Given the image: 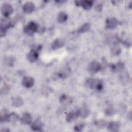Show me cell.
Listing matches in <instances>:
<instances>
[{
    "instance_id": "1",
    "label": "cell",
    "mask_w": 132,
    "mask_h": 132,
    "mask_svg": "<svg viewBox=\"0 0 132 132\" xmlns=\"http://www.w3.org/2000/svg\"><path fill=\"white\" fill-rule=\"evenodd\" d=\"M41 45H37L32 46L30 52L27 55V59L30 62H35L38 58L39 52L41 50Z\"/></svg>"
},
{
    "instance_id": "2",
    "label": "cell",
    "mask_w": 132,
    "mask_h": 132,
    "mask_svg": "<svg viewBox=\"0 0 132 132\" xmlns=\"http://www.w3.org/2000/svg\"><path fill=\"white\" fill-rule=\"evenodd\" d=\"M86 84L90 89L96 91H100L103 88V82L98 79L89 78L86 80Z\"/></svg>"
},
{
    "instance_id": "3",
    "label": "cell",
    "mask_w": 132,
    "mask_h": 132,
    "mask_svg": "<svg viewBox=\"0 0 132 132\" xmlns=\"http://www.w3.org/2000/svg\"><path fill=\"white\" fill-rule=\"evenodd\" d=\"M12 26L11 21L7 18H5L1 20V37H2L5 35L6 30Z\"/></svg>"
},
{
    "instance_id": "4",
    "label": "cell",
    "mask_w": 132,
    "mask_h": 132,
    "mask_svg": "<svg viewBox=\"0 0 132 132\" xmlns=\"http://www.w3.org/2000/svg\"><path fill=\"white\" fill-rule=\"evenodd\" d=\"M38 25L35 22L31 21L24 27V32L28 35H32L38 30Z\"/></svg>"
},
{
    "instance_id": "5",
    "label": "cell",
    "mask_w": 132,
    "mask_h": 132,
    "mask_svg": "<svg viewBox=\"0 0 132 132\" xmlns=\"http://www.w3.org/2000/svg\"><path fill=\"white\" fill-rule=\"evenodd\" d=\"M101 69V65L97 61H92L88 67L89 73L92 75L98 72Z\"/></svg>"
},
{
    "instance_id": "6",
    "label": "cell",
    "mask_w": 132,
    "mask_h": 132,
    "mask_svg": "<svg viewBox=\"0 0 132 132\" xmlns=\"http://www.w3.org/2000/svg\"><path fill=\"white\" fill-rule=\"evenodd\" d=\"M1 13L2 15L7 18L13 12V7L9 4H4L1 7Z\"/></svg>"
},
{
    "instance_id": "7",
    "label": "cell",
    "mask_w": 132,
    "mask_h": 132,
    "mask_svg": "<svg viewBox=\"0 0 132 132\" xmlns=\"http://www.w3.org/2000/svg\"><path fill=\"white\" fill-rule=\"evenodd\" d=\"M35 81L34 78L30 77V76H25L23 77L22 81V85L27 88H31L34 84Z\"/></svg>"
},
{
    "instance_id": "8",
    "label": "cell",
    "mask_w": 132,
    "mask_h": 132,
    "mask_svg": "<svg viewBox=\"0 0 132 132\" xmlns=\"http://www.w3.org/2000/svg\"><path fill=\"white\" fill-rule=\"evenodd\" d=\"M118 20L114 18H108L106 21V28L107 29H113L118 24Z\"/></svg>"
},
{
    "instance_id": "9",
    "label": "cell",
    "mask_w": 132,
    "mask_h": 132,
    "mask_svg": "<svg viewBox=\"0 0 132 132\" xmlns=\"http://www.w3.org/2000/svg\"><path fill=\"white\" fill-rule=\"evenodd\" d=\"M80 116V110H77L75 112H69L65 117V120L68 122H72L75 121L78 117Z\"/></svg>"
},
{
    "instance_id": "10",
    "label": "cell",
    "mask_w": 132,
    "mask_h": 132,
    "mask_svg": "<svg viewBox=\"0 0 132 132\" xmlns=\"http://www.w3.org/2000/svg\"><path fill=\"white\" fill-rule=\"evenodd\" d=\"M20 122L22 124H30L32 121V117L30 113L28 112L24 113L20 119Z\"/></svg>"
},
{
    "instance_id": "11",
    "label": "cell",
    "mask_w": 132,
    "mask_h": 132,
    "mask_svg": "<svg viewBox=\"0 0 132 132\" xmlns=\"http://www.w3.org/2000/svg\"><path fill=\"white\" fill-rule=\"evenodd\" d=\"M34 4L31 2H27L25 3L23 7V10L26 13H31L35 9Z\"/></svg>"
},
{
    "instance_id": "12",
    "label": "cell",
    "mask_w": 132,
    "mask_h": 132,
    "mask_svg": "<svg viewBox=\"0 0 132 132\" xmlns=\"http://www.w3.org/2000/svg\"><path fill=\"white\" fill-rule=\"evenodd\" d=\"M65 41L63 39H55L54 41H53V42H52V44H51V47L53 50H57L58 48H61V47H62L64 44Z\"/></svg>"
},
{
    "instance_id": "13",
    "label": "cell",
    "mask_w": 132,
    "mask_h": 132,
    "mask_svg": "<svg viewBox=\"0 0 132 132\" xmlns=\"http://www.w3.org/2000/svg\"><path fill=\"white\" fill-rule=\"evenodd\" d=\"M43 126V123L38 120L32 123L31 125V129L33 131H40Z\"/></svg>"
},
{
    "instance_id": "14",
    "label": "cell",
    "mask_w": 132,
    "mask_h": 132,
    "mask_svg": "<svg viewBox=\"0 0 132 132\" xmlns=\"http://www.w3.org/2000/svg\"><path fill=\"white\" fill-rule=\"evenodd\" d=\"M120 123L118 122L112 121L110 122L107 126L108 129L110 131H118L120 128Z\"/></svg>"
},
{
    "instance_id": "15",
    "label": "cell",
    "mask_w": 132,
    "mask_h": 132,
    "mask_svg": "<svg viewBox=\"0 0 132 132\" xmlns=\"http://www.w3.org/2000/svg\"><path fill=\"white\" fill-rule=\"evenodd\" d=\"M93 4V2L92 1L86 0V1H81L80 6H81L84 9L88 10L92 7Z\"/></svg>"
},
{
    "instance_id": "16",
    "label": "cell",
    "mask_w": 132,
    "mask_h": 132,
    "mask_svg": "<svg viewBox=\"0 0 132 132\" xmlns=\"http://www.w3.org/2000/svg\"><path fill=\"white\" fill-rule=\"evenodd\" d=\"M23 104V101L21 97H16L12 100V105L14 107H19Z\"/></svg>"
},
{
    "instance_id": "17",
    "label": "cell",
    "mask_w": 132,
    "mask_h": 132,
    "mask_svg": "<svg viewBox=\"0 0 132 132\" xmlns=\"http://www.w3.org/2000/svg\"><path fill=\"white\" fill-rule=\"evenodd\" d=\"M71 99H70V98L69 96H68L67 95L64 94H61L59 98V102L62 104L66 105L68 104H70V103H71Z\"/></svg>"
},
{
    "instance_id": "18",
    "label": "cell",
    "mask_w": 132,
    "mask_h": 132,
    "mask_svg": "<svg viewBox=\"0 0 132 132\" xmlns=\"http://www.w3.org/2000/svg\"><path fill=\"white\" fill-rule=\"evenodd\" d=\"M68 19V15L63 12H60L58 15L57 18V21L59 23H62L65 22Z\"/></svg>"
},
{
    "instance_id": "19",
    "label": "cell",
    "mask_w": 132,
    "mask_h": 132,
    "mask_svg": "<svg viewBox=\"0 0 132 132\" xmlns=\"http://www.w3.org/2000/svg\"><path fill=\"white\" fill-rule=\"evenodd\" d=\"M90 28V24L88 23H86L82 25L78 29L77 32L84 33L87 31Z\"/></svg>"
},
{
    "instance_id": "20",
    "label": "cell",
    "mask_w": 132,
    "mask_h": 132,
    "mask_svg": "<svg viewBox=\"0 0 132 132\" xmlns=\"http://www.w3.org/2000/svg\"><path fill=\"white\" fill-rule=\"evenodd\" d=\"M121 51V49L120 47L118 45L116 44L112 47L111 49V53L113 55H118L120 53Z\"/></svg>"
},
{
    "instance_id": "21",
    "label": "cell",
    "mask_w": 132,
    "mask_h": 132,
    "mask_svg": "<svg viewBox=\"0 0 132 132\" xmlns=\"http://www.w3.org/2000/svg\"><path fill=\"white\" fill-rule=\"evenodd\" d=\"M79 110H80V116H81L82 118H84L87 117L90 113V110L86 108L79 109Z\"/></svg>"
},
{
    "instance_id": "22",
    "label": "cell",
    "mask_w": 132,
    "mask_h": 132,
    "mask_svg": "<svg viewBox=\"0 0 132 132\" xmlns=\"http://www.w3.org/2000/svg\"><path fill=\"white\" fill-rule=\"evenodd\" d=\"M94 125L98 128H103L106 126V122L104 120H100L94 122Z\"/></svg>"
},
{
    "instance_id": "23",
    "label": "cell",
    "mask_w": 132,
    "mask_h": 132,
    "mask_svg": "<svg viewBox=\"0 0 132 132\" xmlns=\"http://www.w3.org/2000/svg\"><path fill=\"white\" fill-rule=\"evenodd\" d=\"M18 119H19V116L16 113H15L14 112L10 113L9 122H10L11 123H15Z\"/></svg>"
},
{
    "instance_id": "24",
    "label": "cell",
    "mask_w": 132,
    "mask_h": 132,
    "mask_svg": "<svg viewBox=\"0 0 132 132\" xmlns=\"http://www.w3.org/2000/svg\"><path fill=\"white\" fill-rule=\"evenodd\" d=\"M84 128V124L83 123H79L76 124L74 127V130L76 132H79L82 130V129Z\"/></svg>"
},
{
    "instance_id": "25",
    "label": "cell",
    "mask_w": 132,
    "mask_h": 132,
    "mask_svg": "<svg viewBox=\"0 0 132 132\" xmlns=\"http://www.w3.org/2000/svg\"><path fill=\"white\" fill-rule=\"evenodd\" d=\"M114 111L113 109V108L111 107H108V108H107V109L105 111L106 114L108 116L113 115L114 114Z\"/></svg>"
},
{
    "instance_id": "26",
    "label": "cell",
    "mask_w": 132,
    "mask_h": 132,
    "mask_svg": "<svg viewBox=\"0 0 132 132\" xmlns=\"http://www.w3.org/2000/svg\"><path fill=\"white\" fill-rule=\"evenodd\" d=\"M94 9L97 12H101L102 10V9H103V5L101 3L97 4L95 5V6L94 7Z\"/></svg>"
}]
</instances>
